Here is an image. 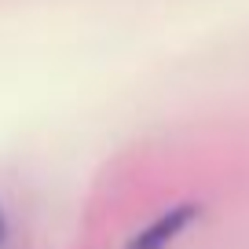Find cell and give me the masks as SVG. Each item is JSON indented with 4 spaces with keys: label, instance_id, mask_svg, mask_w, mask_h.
<instances>
[{
    "label": "cell",
    "instance_id": "6da1fadb",
    "mask_svg": "<svg viewBox=\"0 0 249 249\" xmlns=\"http://www.w3.org/2000/svg\"><path fill=\"white\" fill-rule=\"evenodd\" d=\"M195 216H198L195 205H176V209H169L165 216H158L147 231L136 234V242L128 249H169L172 242L191 227V220H195Z\"/></svg>",
    "mask_w": 249,
    "mask_h": 249
},
{
    "label": "cell",
    "instance_id": "7a4b0ae2",
    "mask_svg": "<svg viewBox=\"0 0 249 249\" xmlns=\"http://www.w3.org/2000/svg\"><path fill=\"white\" fill-rule=\"evenodd\" d=\"M4 238H8V220H4V213H0V246H4Z\"/></svg>",
    "mask_w": 249,
    "mask_h": 249
}]
</instances>
